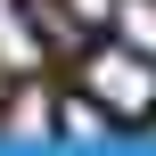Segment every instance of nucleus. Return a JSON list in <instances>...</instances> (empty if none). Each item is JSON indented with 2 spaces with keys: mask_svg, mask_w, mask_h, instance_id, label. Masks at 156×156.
Segmentation results:
<instances>
[{
  "mask_svg": "<svg viewBox=\"0 0 156 156\" xmlns=\"http://www.w3.org/2000/svg\"><path fill=\"white\" fill-rule=\"evenodd\" d=\"M82 90L99 99L107 123H148L156 115V58H140L132 41H99V49H82Z\"/></svg>",
  "mask_w": 156,
  "mask_h": 156,
  "instance_id": "f257e3e1",
  "label": "nucleus"
},
{
  "mask_svg": "<svg viewBox=\"0 0 156 156\" xmlns=\"http://www.w3.org/2000/svg\"><path fill=\"white\" fill-rule=\"evenodd\" d=\"M66 41L58 0H0V66H41V49Z\"/></svg>",
  "mask_w": 156,
  "mask_h": 156,
  "instance_id": "f03ea898",
  "label": "nucleus"
},
{
  "mask_svg": "<svg viewBox=\"0 0 156 156\" xmlns=\"http://www.w3.org/2000/svg\"><path fill=\"white\" fill-rule=\"evenodd\" d=\"M123 33H132V49H140V58H156V8H148V0H132V8H123Z\"/></svg>",
  "mask_w": 156,
  "mask_h": 156,
  "instance_id": "7ed1b4c3",
  "label": "nucleus"
}]
</instances>
